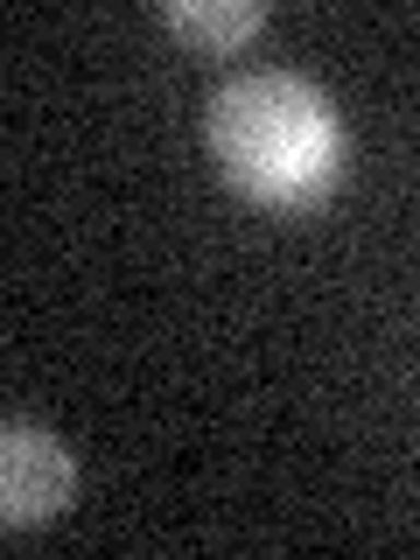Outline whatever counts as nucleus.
Here are the masks:
<instances>
[{
  "label": "nucleus",
  "instance_id": "obj_1",
  "mask_svg": "<svg viewBox=\"0 0 420 560\" xmlns=\"http://www.w3.org/2000/svg\"><path fill=\"white\" fill-rule=\"evenodd\" d=\"M218 175L259 210H315L343 175V119L302 70H245L203 105Z\"/></svg>",
  "mask_w": 420,
  "mask_h": 560
},
{
  "label": "nucleus",
  "instance_id": "obj_2",
  "mask_svg": "<svg viewBox=\"0 0 420 560\" xmlns=\"http://www.w3.org/2000/svg\"><path fill=\"white\" fill-rule=\"evenodd\" d=\"M70 483H78V463H70V448L49 428H35V420L0 428V525L8 533L57 518L70 504Z\"/></svg>",
  "mask_w": 420,
  "mask_h": 560
},
{
  "label": "nucleus",
  "instance_id": "obj_3",
  "mask_svg": "<svg viewBox=\"0 0 420 560\" xmlns=\"http://www.w3.org/2000/svg\"><path fill=\"white\" fill-rule=\"evenodd\" d=\"M162 22H168L175 43L203 49V57H232V49H245L267 28V8L259 0H168Z\"/></svg>",
  "mask_w": 420,
  "mask_h": 560
}]
</instances>
